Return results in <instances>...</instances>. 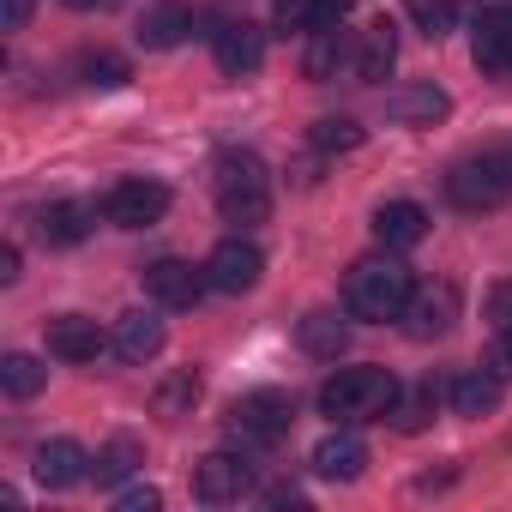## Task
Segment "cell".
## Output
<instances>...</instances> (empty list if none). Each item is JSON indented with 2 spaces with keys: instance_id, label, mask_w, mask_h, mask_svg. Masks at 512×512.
I'll return each mask as SVG.
<instances>
[{
  "instance_id": "23",
  "label": "cell",
  "mask_w": 512,
  "mask_h": 512,
  "mask_svg": "<svg viewBox=\"0 0 512 512\" xmlns=\"http://www.w3.org/2000/svg\"><path fill=\"white\" fill-rule=\"evenodd\" d=\"M446 109H452V97H446L440 85H404V91L392 97V115H398L404 127H434Z\"/></svg>"
},
{
  "instance_id": "9",
  "label": "cell",
  "mask_w": 512,
  "mask_h": 512,
  "mask_svg": "<svg viewBox=\"0 0 512 512\" xmlns=\"http://www.w3.org/2000/svg\"><path fill=\"white\" fill-rule=\"evenodd\" d=\"M470 61L488 79H512V7H488L470 31Z\"/></svg>"
},
{
  "instance_id": "14",
  "label": "cell",
  "mask_w": 512,
  "mask_h": 512,
  "mask_svg": "<svg viewBox=\"0 0 512 512\" xmlns=\"http://www.w3.org/2000/svg\"><path fill=\"white\" fill-rule=\"evenodd\" d=\"M260 61H266V31H260V25L235 19V25H223V31H217V67H223L229 79L260 73Z\"/></svg>"
},
{
  "instance_id": "6",
  "label": "cell",
  "mask_w": 512,
  "mask_h": 512,
  "mask_svg": "<svg viewBox=\"0 0 512 512\" xmlns=\"http://www.w3.org/2000/svg\"><path fill=\"white\" fill-rule=\"evenodd\" d=\"M163 211H169V187L151 181V175H127V181H115L103 193V217L115 229H151Z\"/></svg>"
},
{
  "instance_id": "22",
  "label": "cell",
  "mask_w": 512,
  "mask_h": 512,
  "mask_svg": "<svg viewBox=\"0 0 512 512\" xmlns=\"http://www.w3.org/2000/svg\"><path fill=\"white\" fill-rule=\"evenodd\" d=\"M350 61V37L338 31V25H326V31H308V55H302V73L314 79V85H326V79H338V67Z\"/></svg>"
},
{
  "instance_id": "29",
  "label": "cell",
  "mask_w": 512,
  "mask_h": 512,
  "mask_svg": "<svg viewBox=\"0 0 512 512\" xmlns=\"http://www.w3.org/2000/svg\"><path fill=\"white\" fill-rule=\"evenodd\" d=\"M404 7H410V19H416L422 37H446L458 25V0H404Z\"/></svg>"
},
{
  "instance_id": "34",
  "label": "cell",
  "mask_w": 512,
  "mask_h": 512,
  "mask_svg": "<svg viewBox=\"0 0 512 512\" xmlns=\"http://www.w3.org/2000/svg\"><path fill=\"white\" fill-rule=\"evenodd\" d=\"M37 0H0V31H25Z\"/></svg>"
},
{
  "instance_id": "27",
  "label": "cell",
  "mask_w": 512,
  "mask_h": 512,
  "mask_svg": "<svg viewBox=\"0 0 512 512\" xmlns=\"http://www.w3.org/2000/svg\"><path fill=\"white\" fill-rule=\"evenodd\" d=\"M368 133L350 121V115H326V121H314V151H326V157H344V151H356Z\"/></svg>"
},
{
  "instance_id": "17",
  "label": "cell",
  "mask_w": 512,
  "mask_h": 512,
  "mask_svg": "<svg viewBox=\"0 0 512 512\" xmlns=\"http://www.w3.org/2000/svg\"><path fill=\"white\" fill-rule=\"evenodd\" d=\"M374 235H380V247H416L428 235V211L416 199H386L374 211Z\"/></svg>"
},
{
  "instance_id": "33",
  "label": "cell",
  "mask_w": 512,
  "mask_h": 512,
  "mask_svg": "<svg viewBox=\"0 0 512 512\" xmlns=\"http://www.w3.org/2000/svg\"><path fill=\"white\" fill-rule=\"evenodd\" d=\"M115 506H121V512H157V506H163V494L145 482V488H121V500H115Z\"/></svg>"
},
{
  "instance_id": "26",
  "label": "cell",
  "mask_w": 512,
  "mask_h": 512,
  "mask_svg": "<svg viewBox=\"0 0 512 512\" xmlns=\"http://www.w3.org/2000/svg\"><path fill=\"white\" fill-rule=\"evenodd\" d=\"M296 338H302V350H308V356H338V350L350 344V326H344L338 314H308Z\"/></svg>"
},
{
  "instance_id": "16",
  "label": "cell",
  "mask_w": 512,
  "mask_h": 512,
  "mask_svg": "<svg viewBox=\"0 0 512 512\" xmlns=\"http://www.w3.org/2000/svg\"><path fill=\"white\" fill-rule=\"evenodd\" d=\"M392 61H398V31L380 19V25L362 31V43H356V55H350V73H356L362 85H386Z\"/></svg>"
},
{
  "instance_id": "7",
  "label": "cell",
  "mask_w": 512,
  "mask_h": 512,
  "mask_svg": "<svg viewBox=\"0 0 512 512\" xmlns=\"http://www.w3.org/2000/svg\"><path fill=\"white\" fill-rule=\"evenodd\" d=\"M260 272H266V253L253 247V241H241V235L217 241L211 260H205V284L223 290V296H247L253 284H260Z\"/></svg>"
},
{
  "instance_id": "32",
  "label": "cell",
  "mask_w": 512,
  "mask_h": 512,
  "mask_svg": "<svg viewBox=\"0 0 512 512\" xmlns=\"http://www.w3.org/2000/svg\"><path fill=\"white\" fill-rule=\"evenodd\" d=\"M428 416H434V392H416V398H410V404L398 410V428H404V434H416V428H422Z\"/></svg>"
},
{
  "instance_id": "15",
  "label": "cell",
  "mask_w": 512,
  "mask_h": 512,
  "mask_svg": "<svg viewBox=\"0 0 512 512\" xmlns=\"http://www.w3.org/2000/svg\"><path fill=\"white\" fill-rule=\"evenodd\" d=\"M500 398H506V374L494 362L488 368H464L452 380V410L458 416H488V410H500Z\"/></svg>"
},
{
  "instance_id": "37",
  "label": "cell",
  "mask_w": 512,
  "mask_h": 512,
  "mask_svg": "<svg viewBox=\"0 0 512 512\" xmlns=\"http://www.w3.org/2000/svg\"><path fill=\"white\" fill-rule=\"evenodd\" d=\"M67 7H79V13H91V7H97V0H67Z\"/></svg>"
},
{
  "instance_id": "5",
  "label": "cell",
  "mask_w": 512,
  "mask_h": 512,
  "mask_svg": "<svg viewBox=\"0 0 512 512\" xmlns=\"http://www.w3.org/2000/svg\"><path fill=\"white\" fill-rule=\"evenodd\" d=\"M290 422H296V404L284 392H272V386L266 392H241L229 404V434L241 446H278L290 434Z\"/></svg>"
},
{
  "instance_id": "4",
  "label": "cell",
  "mask_w": 512,
  "mask_h": 512,
  "mask_svg": "<svg viewBox=\"0 0 512 512\" xmlns=\"http://www.w3.org/2000/svg\"><path fill=\"white\" fill-rule=\"evenodd\" d=\"M506 193H512V157H500V151L464 157V163L446 175V199H452L458 211H494Z\"/></svg>"
},
{
  "instance_id": "13",
  "label": "cell",
  "mask_w": 512,
  "mask_h": 512,
  "mask_svg": "<svg viewBox=\"0 0 512 512\" xmlns=\"http://www.w3.org/2000/svg\"><path fill=\"white\" fill-rule=\"evenodd\" d=\"M139 49H151V55H163V49H181L187 37H193V13L181 7V0H157V7H145L139 13Z\"/></svg>"
},
{
  "instance_id": "1",
  "label": "cell",
  "mask_w": 512,
  "mask_h": 512,
  "mask_svg": "<svg viewBox=\"0 0 512 512\" xmlns=\"http://www.w3.org/2000/svg\"><path fill=\"white\" fill-rule=\"evenodd\" d=\"M410 296H416V284H410V266H398V260H362L344 278V308H350V320H368V326L404 320Z\"/></svg>"
},
{
  "instance_id": "12",
  "label": "cell",
  "mask_w": 512,
  "mask_h": 512,
  "mask_svg": "<svg viewBox=\"0 0 512 512\" xmlns=\"http://www.w3.org/2000/svg\"><path fill=\"white\" fill-rule=\"evenodd\" d=\"M31 470H37L43 488H79L91 476V452L79 440H43L37 458H31Z\"/></svg>"
},
{
  "instance_id": "30",
  "label": "cell",
  "mask_w": 512,
  "mask_h": 512,
  "mask_svg": "<svg viewBox=\"0 0 512 512\" xmlns=\"http://www.w3.org/2000/svg\"><path fill=\"white\" fill-rule=\"evenodd\" d=\"M272 19H278V31H314L320 0H272Z\"/></svg>"
},
{
  "instance_id": "3",
  "label": "cell",
  "mask_w": 512,
  "mask_h": 512,
  "mask_svg": "<svg viewBox=\"0 0 512 512\" xmlns=\"http://www.w3.org/2000/svg\"><path fill=\"white\" fill-rule=\"evenodd\" d=\"M217 211L229 223H266L272 211V175L253 151H229L217 163Z\"/></svg>"
},
{
  "instance_id": "25",
  "label": "cell",
  "mask_w": 512,
  "mask_h": 512,
  "mask_svg": "<svg viewBox=\"0 0 512 512\" xmlns=\"http://www.w3.org/2000/svg\"><path fill=\"white\" fill-rule=\"evenodd\" d=\"M43 380H49V368H43L37 356H25V350L0 356V386H7V398H37Z\"/></svg>"
},
{
  "instance_id": "28",
  "label": "cell",
  "mask_w": 512,
  "mask_h": 512,
  "mask_svg": "<svg viewBox=\"0 0 512 512\" xmlns=\"http://www.w3.org/2000/svg\"><path fill=\"white\" fill-rule=\"evenodd\" d=\"M79 85H91V91H121L127 85V61L121 55H79Z\"/></svg>"
},
{
  "instance_id": "19",
  "label": "cell",
  "mask_w": 512,
  "mask_h": 512,
  "mask_svg": "<svg viewBox=\"0 0 512 512\" xmlns=\"http://www.w3.org/2000/svg\"><path fill=\"white\" fill-rule=\"evenodd\" d=\"M404 320H410V338H440V332L458 320V290H452V284H440V290H422V296H410Z\"/></svg>"
},
{
  "instance_id": "31",
  "label": "cell",
  "mask_w": 512,
  "mask_h": 512,
  "mask_svg": "<svg viewBox=\"0 0 512 512\" xmlns=\"http://www.w3.org/2000/svg\"><path fill=\"white\" fill-rule=\"evenodd\" d=\"M193 398H199V380H193V374H175V380L157 392V410H163V416H175V410H181V404H193Z\"/></svg>"
},
{
  "instance_id": "8",
  "label": "cell",
  "mask_w": 512,
  "mask_h": 512,
  "mask_svg": "<svg viewBox=\"0 0 512 512\" xmlns=\"http://www.w3.org/2000/svg\"><path fill=\"white\" fill-rule=\"evenodd\" d=\"M247 488H253L247 452H205V458L193 464V494H199L205 506H229V500H241Z\"/></svg>"
},
{
  "instance_id": "11",
  "label": "cell",
  "mask_w": 512,
  "mask_h": 512,
  "mask_svg": "<svg viewBox=\"0 0 512 512\" xmlns=\"http://www.w3.org/2000/svg\"><path fill=\"white\" fill-rule=\"evenodd\" d=\"M103 350H115V338H103L97 320H85V314L49 320V356H61V362H97Z\"/></svg>"
},
{
  "instance_id": "2",
  "label": "cell",
  "mask_w": 512,
  "mask_h": 512,
  "mask_svg": "<svg viewBox=\"0 0 512 512\" xmlns=\"http://www.w3.org/2000/svg\"><path fill=\"white\" fill-rule=\"evenodd\" d=\"M398 410V380L386 368H338L320 386V416L332 422H374Z\"/></svg>"
},
{
  "instance_id": "24",
  "label": "cell",
  "mask_w": 512,
  "mask_h": 512,
  "mask_svg": "<svg viewBox=\"0 0 512 512\" xmlns=\"http://www.w3.org/2000/svg\"><path fill=\"white\" fill-rule=\"evenodd\" d=\"M139 464H145V446L121 434V440H109V446L91 458V476H97V488H115V482H127Z\"/></svg>"
},
{
  "instance_id": "18",
  "label": "cell",
  "mask_w": 512,
  "mask_h": 512,
  "mask_svg": "<svg viewBox=\"0 0 512 512\" xmlns=\"http://www.w3.org/2000/svg\"><path fill=\"white\" fill-rule=\"evenodd\" d=\"M368 470V446L356 440V434H326L320 446H314V476H326V482H356Z\"/></svg>"
},
{
  "instance_id": "10",
  "label": "cell",
  "mask_w": 512,
  "mask_h": 512,
  "mask_svg": "<svg viewBox=\"0 0 512 512\" xmlns=\"http://www.w3.org/2000/svg\"><path fill=\"white\" fill-rule=\"evenodd\" d=\"M205 290H211L205 272H193L187 260H157V266H145V296L163 302V308H193Z\"/></svg>"
},
{
  "instance_id": "20",
  "label": "cell",
  "mask_w": 512,
  "mask_h": 512,
  "mask_svg": "<svg viewBox=\"0 0 512 512\" xmlns=\"http://www.w3.org/2000/svg\"><path fill=\"white\" fill-rule=\"evenodd\" d=\"M163 350V320L157 314H121V326H115V356L121 362H133V368H145L151 356Z\"/></svg>"
},
{
  "instance_id": "36",
  "label": "cell",
  "mask_w": 512,
  "mask_h": 512,
  "mask_svg": "<svg viewBox=\"0 0 512 512\" xmlns=\"http://www.w3.org/2000/svg\"><path fill=\"white\" fill-rule=\"evenodd\" d=\"M19 247H0V284H19Z\"/></svg>"
},
{
  "instance_id": "35",
  "label": "cell",
  "mask_w": 512,
  "mask_h": 512,
  "mask_svg": "<svg viewBox=\"0 0 512 512\" xmlns=\"http://www.w3.org/2000/svg\"><path fill=\"white\" fill-rule=\"evenodd\" d=\"M494 368H500V374H512V320L500 326V344H494Z\"/></svg>"
},
{
  "instance_id": "21",
  "label": "cell",
  "mask_w": 512,
  "mask_h": 512,
  "mask_svg": "<svg viewBox=\"0 0 512 512\" xmlns=\"http://www.w3.org/2000/svg\"><path fill=\"white\" fill-rule=\"evenodd\" d=\"M37 235H43L49 247H79V241L91 235V205H73V199L43 205V211H37Z\"/></svg>"
}]
</instances>
